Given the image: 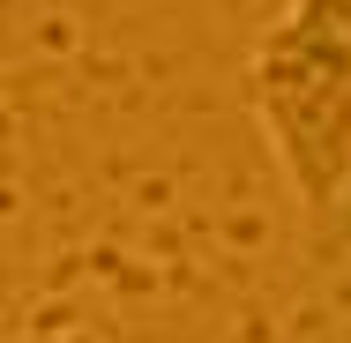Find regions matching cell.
I'll list each match as a JSON object with an SVG mask.
<instances>
[{
	"mask_svg": "<svg viewBox=\"0 0 351 343\" xmlns=\"http://www.w3.org/2000/svg\"><path fill=\"white\" fill-rule=\"evenodd\" d=\"M247 105L314 231L351 179V0H284L247 60Z\"/></svg>",
	"mask_w": 351,
	"mask_h": 343,
	"instance_id": "6da1fadb",
	"label": "cell"
},
{
	"mask_svg": "<svg viewBox=\"0 0 351 343\" xmlns=\"http://www.w3.org/2000/svg\"><path fill=\"white\" fill-rule=\"evenodd\" d=\"M306 262L314 269H329V262H351V179H344V194H337V209L306 231Z\"/></svg>",
	"mask_w": 351,
	"mask_h": 343,
	"instance_id": "7a4b0ae2",
	"label": "cell"
}]
</instances>
